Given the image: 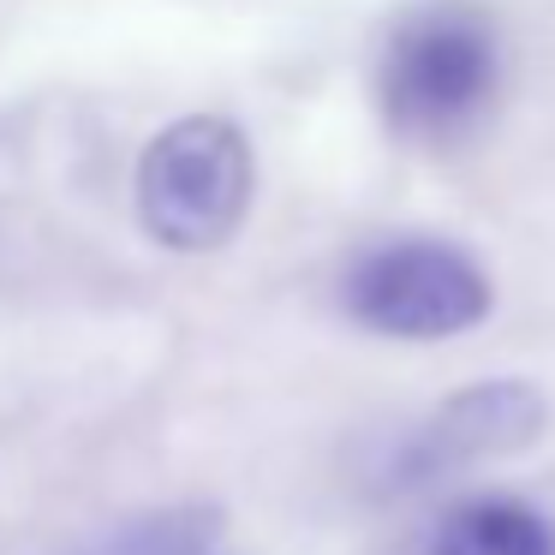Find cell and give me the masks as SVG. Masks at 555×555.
<instances>
[{
	"label": "cell",
	"instance_id": "cell-3",
	"mask_svg": "<svg viewBox=\"0 0 555 555\" xmlns=\"http://www.w3.org/2000/svg\"><path fill=\"white\" fill-rule=\"evenodd\" d=\"M340 311L383 340H454L495 311V281L466 245L400 233L347 263Z\"/></svg>",
	"mask_w": 555,
	"mask_h": 555
},
{
	"label": "cell",
	"instance_id": "cell-4",
	"mask_svg": "<svg viewBox=\"0 0 555 555\" xmlns=\"http://www.w3.org/2000/svg\"><path fill=\"white\" fill-rule=\"evenodd\" d=\"M550 388L531 376H478V383L442 395V406L406 436L400 448V478L430 483L478 460L526 454L550 436Z\"/></svg>",
	"mask_w": 555,
	"mask_h": 555
},
{
	"label": "cell",
	"instance_id": "cell-1",
	"mask_svg": "<svg viewBox=\"0 0 555 555\" xmlns=\"http://www.w3.org/2000/svg\"><path fill=\"white\" fill-rule=\"evenodd\" d=\"M507 78V42L472 0H424L376 49V108L418 150H454L490 120Z\"/></svg>",
	"mask_w": 555,
	"mask_h": 555
},
{
	"label": "cell",
	"instance_id": "cell-2",
	"mask_svg": "<svg viewBox=\"0 0 555 555\" xmlns=\"http://www.w3.org/2000/svg\"><path fill=\"white\" fill-rule=\"evenodd\" d=\"M257 156L221 114H185L138 156V221L168 251H221L245 228Z\"/></svg>",
	"mask_w": 555,
	"mask_h": 555
},
{
	"label": "cell",
	"instance_id": "cell-5",
	"mask_svg": "<svg viewBox=\"0 0 555 555\" xmlns=\"http://www.w3.org/2000/svg\"><path fill=\"white\" fill-rule=\"evenodd\" d=\"M430 555H555V519L514 490H472L436 514Z\"/></svg>",
	"mask_w": 555,
	"mask_h": 555
},
{
	"label": "cell",
	"instance_id": "cell-6",
	"mask_svg": "<svg viewBox=\"0 0 555 555\" xmlns=\"http://www.w3.org/2000/svg\"><path fill=\"white\" fill-rule=\"evenodd\" d=\"M216 507H162V514L126 519L120 531L85 543L73 555H209V538H216Z\"/></svg>",
	"mask_w": 555,
	"mask_h": 555
}]
</instances>
